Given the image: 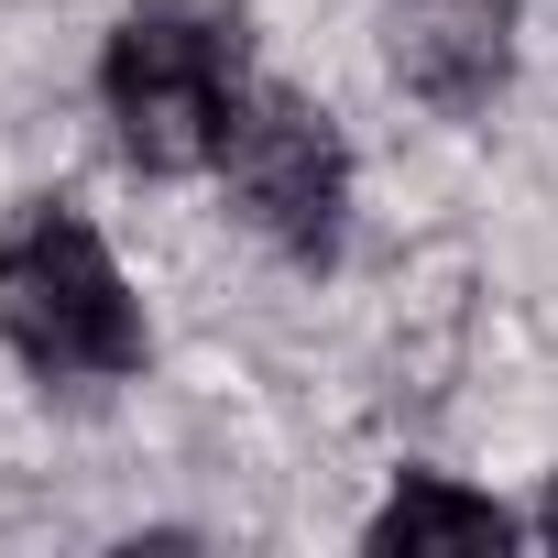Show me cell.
Instances as JSON below:
<instances>
[{
    "label": "cell",
    "instance_id": "6da1fadb",
    "mask_svg": "<svg viewBox=\"0 0 558 558\" xmlns=\"http://www.w3.org/2000/svg\"><path fill=\"white\" fill-rule=\"evenodd\" d=\"M252 99L241 0H132L99 45V110L132 175H219L230 110Z\"/></svg>",
    "mask_w": 558,
    "mask_h": 558
},
{
    "label": "cell",
    "instance_id": "7a4b0ae2",
    "mask_svg": "<svg viewBox=\"0 0 558 558\" xmlns=\"http://www.w3.org/2000/svg\"><path fill=\"white\" fill-rule=\"evenodd\" d=\"M0 340L45 384H132L154 329L121 252L77 197H23L0 219Z\"/></svg>",
    "mask_w": 558,
    "mask_h": 558
},
{
    "label": "cell",
    "instance_id": "3957f363",
    "mask_svg": "<svg viewBox=\"0 0 558 558\" xmlns=\"http://www.w3.org/2000/svg\"><path fill=\"white\" fill-rule=\"evenodd\" d=\"M219 186H230L241 230L274 241L296 274L340 263V241H351V143L307 88L252 77V99L230 110V143H219Z\"/></svg>",
    "mask_w": 558,
    "mask_h": 558
},
{
    "label": "cell",
    "instance_id": "277c9868",
    "mask_svg": "<svg viewBox=\"0 0 558 558\" xmlns=\"http://www.w3.org/2000/svg\"><path fill=\"white\" fill-rule=\"evenodd\" d=\"M384 66L416 110L482 121L514 88V0H384Z\"/></svg>",
    "mask_w": 558,
    "mask_h": 558
},
{
    "label": "cell",
    "instance_id": "5b68a950",
    "mask_svg": "<svg viewBox=\"0 0 558 558\" xmlns=\"http://www.w3.org/2000/svg\"><path fill=\"white\" fill-rule=\"evenodd\" d=\"M504 536H525V514H504L493 493H471V482H449V471H395V493H384V504H373V525H362V547H373V558L504 547Z\"/></svg>",
    "mask_w": 558,
    "mask_h": 558
},
{
    "label": "cell",
    "instance_id": "8992f818",
    "mask_svg": "<svg viewBox=\"0 0 558 558\" xmlns=\"http://www.w3.org/2000/svg\"><path fill=\"white\" fill-rule=\"evenodd\" d=\"M525 536H547V547H558V471H547V493H536V514H525Z\"/></svg>",
    "mask_w": 558,
    "mask_h": 558
}]
</instances>
